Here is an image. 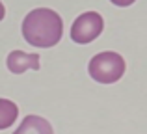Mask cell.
<instances>
[{"instance_id": "4", "label": "cell", "mask_w": 147, "mask_h": 134, "mask_svg": "<svg viewBox=\"0 0 147 134\" xmlns=\"http://www.w3.org/2000/svg\"><path fill=\"white\" fill-rule=\"evenodd\" d=\"M7 69L13 75H22L26 69H39V54H26L22 51H13L7 54Z\"/></svg>"}, {"instance_id": "8", "label": "cell", "mask_w": 147, "mask_h": 134, "mask_svg": "<svg viewBox=\"0 0 147 134\" xmlns=\"http://www.w3.org/2000/svg\"><path fill=\"white\" fill-rule=\"evenodd\" d=\"M4 17H6V9H4V4L0 2V21H2Z\"/></svg>"}, {"instance_id": "7", "label": "cell", "mask_w": 147, "mask_h": 134, "mask_svg": "<svg viewBox=\"0 0 147 134\" xmlns=\"http://www.w3.org/2000/svg\"><path fill=\"white\" fill-rule=\"evenodd\" d=\"M112 4H115V6H119V7H127V6H130V4H134L136 0H110Z\"/></svg>"}, {"instance_id": "5", "label": "cell", "mask_w": 147, "mask_h": 134, "mask_svg": "<svg viewBox=\"0 0 147 134\" xmlns=\"http://www.w3.org/2000/svg\"><path fill=\"white\" fill-rule=\"evenodd\" d=\"M13 134H54V131L45 117L26 116Z\"/></svg>"}, {"instance_id": "2", "label": "cell", "mask_w": 147, "mask_h": 134, "mask_svg": "<svg viewBox=\"0 0 147 134\" xmlns=\"http://www.w3.org/2000/svg\"><path fill=\"white\" fill-rule=\"evenodd\" d=\"M88 73L95 82L100 84H114L125 73V60L117 52H99L91 58L90 65H88Z\"/></svg>"}, {"instance_id": "3", "label": "cell", "mask_w": 147, "mask_h": 134, "mask_svg": "<svg viewBox=\"0 0 147 134\" xmlns=\"http://www.w3.org/2000/svg\"><path fill=\"white\" fill-rule=\"evenodd\" d=\"M104 28V21L97 11H86L71 26V39L78 45H88L97 39Z\"/></svg>"}, {"instance_id": "1", "label": "cell", "mask_w": 147, "mask_h": 134, "mask_svg": "<svg viewBox=\"0 0 147 134\" xmlns=\"http://www.w3.org/2000/svg\"><path fill=\"white\" fill-rule=\"evenodd\" d=\"M61 34H63L61 17L49 7L32 9L22 21V36L32 47H54L61 39Z\"/></svg>"}, {"instance_id": "6", "label": "cell", "mask_w": 147, "mask_h": 134, "mask_svg": "<svg viewBox=\"0 0 147 134\" xmlns=\"http://www.w3.org/2000/svg\"><path fill=\"white\" fill-rule=\"evenodd\" d=\"M17 116H19L17 104L9 99H0V131L11 127L17 121Z\"/></svg>"}]
</instances>
